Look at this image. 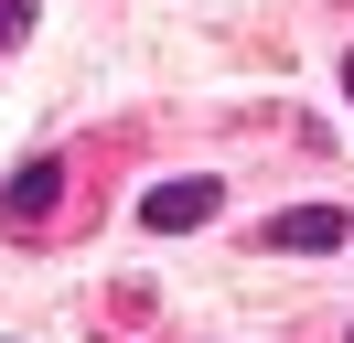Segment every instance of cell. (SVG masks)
I'll list each match as a JSON object with an SVG mask.
<instances>
[{"mask_svg": "<svg viewBox=\"0 0 354 343\" xmlns=\"http://www.w3.org/2000/svg\"><path fill=\"white\" fill-rule=\"evenodd\" d=\"M215 204H225L215 172H194V183H151V193H140V225H151V236H183V225H204Z\"/></svg>", "mask_w": 354, "mask_h": 343, "instance_id": "obj_1", "label": "cell"}, {"mask_svg": "<svg viewBox=\"0 0 354 343\" xmlns=\"http://www.w3.org/2000/svg\"><path fill=\"white\" fill-rule=\"evenodd\" d=\"M54 204H65V161H22V172H11V193H0L11 225H44Z\"/></svg>", "mask_w": 354, "mask_h": 343, "instance_id": "obj_2", "label": "cell"}, {"mask_svg": "<svg viewBox=\"0 0 354 343\" xmlns=\"http://www.w3.org/2000/svg\"><path fill=\"white\" fill-rule=\"evenodd\" d=\"M344 214H333V204H290V214H268V247H344Z\"/></svg>", "mask_w": 354, "mask_h": 343, "instance_id": "obj_3", "label": "cell"}, {"mask_svg": "<svg viewBox=\"0 0 354 343\" xmlns=\"http://www.w3.org/2000/svg\"><path fill=\"white\" fill-rule=\"evenodd\" d=\"M32 33V0H0V43H22Z\"/></svg>", "mask_w": 354, "mask_h": 343, "instance_id": "obj_4", "label": "cell"}, {"mask_svg": "<svg viewBox=\"0 0 354 343\" xmlns=\"http://www.w3.org/2000/svg\"><path fill=\"white\" fill-rule=\"evenodd\" d=\"M344 97H354V54H344Z\"/></svg>", "mask_w": 354, "mask_h": 343, "instance_id": "obj_5", "label": "cell"}]
</instances>
